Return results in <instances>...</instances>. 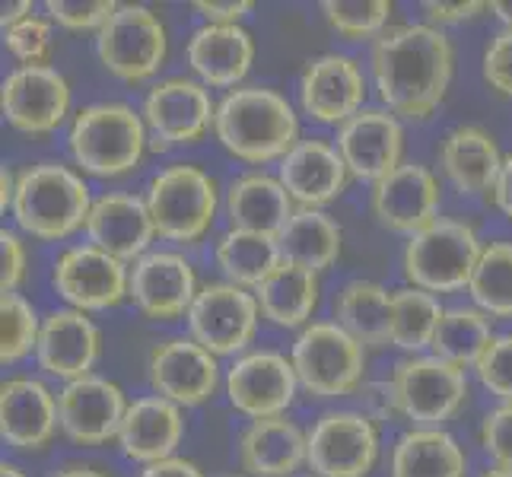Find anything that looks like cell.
I'll use <instances>...</instances> for the list:
<instances>
[{"instance_id":"d6986e66","label":"cell","mask_w":512,"mask_h":477,"mask_svg":"<svg viewBox=\"0 0 512 477\" xmlns=\"http://www.w3.org/2000/svg\"><path fill=\"white\" fill-rule=\"evenodd\" d=\"M147 379L153 395L179 408H198L220 388V357L191 338H169L147 357Z\"/></svg>"},{"instance_id":"bcb514c9","label":"cell","mask_w":512,"mask_h":477,"mask_svg":"<svg viewBox=\"0 0 512 477\" xmlns=\"http://www.w3.org/2000/svg\"><path fill=\"white\" fill-rule=\"evenodd\" d=\"M29 274V249L16 229L0 233V290L20 293L23 280Z\"/></svg>"},{"instance_id":"8fae6325","label":"cell","mask_w":512,"mask_h":477,"mask_svg":"<svg viewBox=\"0 0 512 477\" xmlns=\"http://www.w3.org/2000/svg\"><path fill=\"white\" fill-rule=\"evenodd\" d=\"M379 462V423L363 411L334 408L306 433V465L315 477H369Z\"/></svg>"},{"instance_id":"5bb4252c","label":"cell","mask_w":512,"mask_h":477,"mask_svg":"<svg viewBox=\"0 0 512 477\" xmlns=\"http://www.w3.org/2000/svg\"><path fill=\"white\" fill-rule=\"evenodd\" d=\"M223 392L233 408L249 420L284 417L299 392L290 357L277 350H245L229 363Z\"/></svg>"},{"instance_id":"3957f363","label":"cell","mask_w":512,"mask_h":477,"mask_svg":"<svg viewBox=\"0 0 512 477\" xmlns=\"http://www.w3.org/2000/svg\"><path fill=\"white\" fill-rule=\"evenodd\" d=\"M93 201L90 185L74 166L45 159L16 172L10 217L29 239L64 242L86 226Z\"/></svg>"},{"instance_id":"4fadbf2b","label":"cell","mask_w":512,"mask_h":477,"mask_svg":"<svg viewBox=\"0 0 512 477\" xmlns=\"http://www.w3.org/2000/svg\"><path fill=\"white\" fill-rule=\"evenodd\" d=\"M131 264L96 249L90 242L67 245L51 264V287L64 299L67 309L105 312L128 299Z\"/></svg>"},{"instance_id":"11a10c76","label":"cell","mask_w":512,"mask_h":477,"mask_svg":"<svg viewBox=\"0 0 512 477\" xmlns=\"http://www.w3.org/2000/svg\"><path fill=\"white\" fill-rule=\"evenodd\" d=\"M51 477H109L105 471H99V468H93V465H64V468H58Z\"/></svg>"},{"instance_id":"f6af8a7d","label":"cell","mask_w":512,"mask_h":477,"mask_svg":"<svg viewBox=\"0 0 512 477\" xmlns=\"http://www.w3.org/2000/svg\"><path fill=\"white\" fill-rule=\"evenodd\" d=\"M484 80L497 96L512 99V29H500L484 48Z\"/></svg>"},{"instance_id":"7bdbcfd3","label":"cell","mask_w":512,"mask_h":477,"mask_svg":"<svg viewBox=\"0 0 512 477\" xmlns=\"http://www.w3.org/2000/svg\"><path fill=\"white\" fill-rule=\"evenodd\" d=\"M478 382L490 395H497L500 404H512V331L497 334L484 350V357L474 366Z\"/></svg>"},{"instance_id":"484cf974","label":"cell","mask_w":512,"mask_h":477,"mask_svg":"<svg viewBox=\"0 0 512 477\" xmlns=\"http://www.w3.org/2000/svg\"><path fill=\"white\" fill-rule=\"evenodd\" d=\"M277 179L284 182L296 207L325 210V204L338 201L344 194L350 172L331 140L303 137L277 163Z\"/></svg>"},{"instance_id":"836d02e7","label":"cell","mask_w":512,"mask_h":477,"mask_svg":"<svg viewBox=\"0 0 512 477\" xmlns=\"http://www.w3.org/2000/svg\"><path fill=\"white\" fill-rule=\"evenodd\" d=\"M334 322L363 347L388 344V322H392V290L379 280H347L334 296Z\"/></svg>"},{"instance_id":"603a6c76","label":"cell","mask_w":512,"mask_h":477,"mask_svg":"<svg viewBox=\"0 0 512 477\" xmlns=\"http://www.w3.org/2000/svg\"><path fill=\"white\" fill-rule=\"evenodd\" d=\"M86 242L96 249L115 255L118 261L134 264L150 252L156 239V226L144 194L131 191H105L93 201L90 217H86Z\"/></svg>"},{"instance_id":"94428289","label":"cell","mask_w":512,"mask_h":477,"mask_svg":"<svg viewBox=\"0 0 512 477\" xmlns=\"http://www.w3.org/2000/svg\"><path fill=\"white\" fill-rule=\"evenodd\" d=\"M309 477H315V474H309Z\"/></svg>"},{"instance_id":"ba28073f","label":"cell","mask_w":512,"mask_h":477,"mask_svg":"<svg viewBox=\"0 0 512 477\" xmlns=\"http://www.w3.org/2000/svg\"><path fill=\"white\" fill-rule=\"evenodd\" d=\"M395 392L398 420H408L417 430H443L468 401V376L433 353L401 357L388 373Z\"/></svg>"},{"instance_id":"8992f818","label":"cell","mask_w":512,"mask_h":477,"mask_svg":"<svg viewBox=\"0 0 512 477\" xmlns=\"http://www.w3.org/2000/svg\"><path fill=\"white\" fill-rule=\"evenodd\" d=\"M144 201L150 207L156 236L175 245L201 242L223 207L217 179L194 163H172L156 172Z\"/></svg>"},{"instance_id":"ac0fdd59","label":"cell","mask_w":512,"mask_h":477,"mask_svg":"<svg viewBox=\"0 0 512 477\" xmlns=\"http://www.w3.org/2000/svg\"><path fill=\"white\" fill-rule=\"evenodd\" d=\"M439 201H443V191H439L436 172L423 163H411V159H404L395 172L369 185V210H373L376 223L388 233H401L408 239L436 220Z\"/></svg>"},{"instance_id":"52a82bcc","label":"cell","mask_w":512,"mask_h":477,"mask_svg":"<svg viewBox=\"0 0 512 477\" xmlns=\"http://www.w3.org/2000/svg\"><path fill=\"white\" fill-rule=\"evenodd\" d=\"M299 388L319 401L357 395L366 382V347L338 322H309L290 347Z\"/></svg>"},{"instance_id":"44dd1931","label":"cell","mask_w":512,"mask_h":477,"mask_svg":"<svg viewBox=\"0 0 512 477\" xmlns=\"http://www.w3.org/2000/svg\"><path fill=\"white\" fill-rule=\"evenodd\" d=\"M350 179L376 185L404 163V125L388 109H363L338 128L334 137Z\"/></svg>"},{"instance_id":"e0dca14e","label":"cell","mask_w":512,"mask_h":477,"mask_svg":"<svg viewBox=\"0 0 512 477\" xmlns=\"http://www.w3.org/2000/svg\"><path fill=\"white\" fill-rule=\"evenodd\" d=\"M366 74L363 64L341 51L309 58L299 74V109L319 125L341 128L366 109Z\"/></svg>"},{"instance_id":"7dc6e473","label":"cell","mask_w":512,"mask_h":477,"mask_svg":"<svg viewBox=\"0 0 512 477\" xmlns=\"http://www.w3.org/2000/svg\"><path fill=\"white\" fill-rule=\"evenodd\" d=\"M360 404H363V414L379 420H398V408H395V392H392V382L379 379V382H363L360 392H357Z\"/></svg>"},{"instance_id":"7402d4cb","label":"cell","mask_w":512,"mask_h":477,"mask_svg":"<svg viewBox=\"0 0 512 477\" xmlns=\"http://www.w3.org/2000/svg\"><path fill=\"white\" fill-rule=\"evenodd\" d=\"M32 357L48 379H58L64 385L93 376V366L102 357V331L80 309H55L42 318L39 344H35Z\"/></svg>"},{"instance_id":"d6a6232c","label":"cell","mask_w":512,"mask_h":477,"mask_svg":"<svg viewBox=\"0 0 512 477\" xmlns=\"http://www.w3.org/2000/svg\"><path fill=\"white\" fill-rule=\"evenodd\" d=\"M277 249L284 261L322 274L344 252V229L328 210L296 207V214L287 220L284 229H280Z\"/></svg>"},{"instance_id":"8d00e7d4","label":"cell","mask_w":512,"mask_h":477,"mask_svg":"<svg viewBox=\"0 0 512 477\" xmlns=\"http://www.w3.org/2000/svg\"><path fill=\"white\" fill-rule=\"evenodd\" d=\"M443 303L439 296L417 290V287H398L392 290V322H388V344L398 347L404 357L430 350L436 328L443 322Z\"/></svg>"},{"instance_id":"6da1fadb","label":"cell","mask_w":512,"mask_h":477,"mask_svg":"<svg viewBox=\"0 0 512 477\" xmlns=\"http://www.w3.org/2000/svg\"><path fill=\"white\" fill-rule=\"evenodd\" d=\"M369 74L382 109L404 121H427L449 93L455 48L439 26L395 23L369 48Z\"/></svg>"},{"instance_id":"cb8c5ba5","label":"cell","mask_w":512,"mask_h":477,"mask_svg":"<svg viewBox=\"0 0 512 477\" xmlns=\"http://www.w3.org/2000/svg\"><path fill=\"white\" fill-rule=\"evenodd\" d=\"M58 430V395L39 376H13L0 385V436L10 449L42 452Z\"/></svg>"},{"instance_id":"277c9868","label":"cell","mask_w":512,"mask_h":477,"mask_svg":"<svg viewBox=\"0 0 512 477\" xmlns=\"http://www.w3.org/2000/svg\"><path fill=\"white\" fill-rule=\"evenodd\" d=\"M150 134L144 115L128 102H93L70 118L67 153L96 179H121L144 163Z\"/></svg>"},{"instance_id":"9f6ffc18","label":"cell","mask_w":512,"mask_h":477,"mask_svg":"<svg viewBox=\"0 0 512 477\" xmlns=\"http://www.w3.org/2000/svg\"><path fill=\"white\" fill-rule=\"evenodd\" d=\"M487 10L503 23V29H512V0H493V4H487Z\"/></svg>"},{"instance_id":"7a4b0ae2","label":"cell","mask_w":512,"mask_h":477,"mask_svg":"<svg viewBox=\"0 0 512 477\" xmlns=\"http://www.w3.org/2000/svg\"><path fill=\"white\" fill-rule=\"evenodd\" d=\"M214 137L229 156L249 166L280 163L303 140L293 102L261 83H242L217 99Z\"/></svg>"},{"instance_id":"1f68e13d","label":"cell","mask_w":512,"mask_h":477,"mask_svg":"<svg viewBox=\"0 0 512 477\" xmlns=\"http://www.w3.org/2000/svg\"><path fill=\"white\" fill-rule=\"evenodd\" d=\"M465 471L468 455L446 427L404 430L388 455V477H465Z\"/></svg>"},{"instance_id":"4dcf8cb0","label":"cell","mask_w":512,"mask_h":477,"mask_svg":"<svg viewBox=\"0 0 512 477\" xmlns=\"http://www.w3.org/2000/svg\"><path fill=\"white\" fill-rule=\"evenodd\" d=\"M258 299L261 318H268L277 328H296L303 331L309 322H315V309H319V274L299 264L280 261L277 268L261 280L252 290Z\"/></svg>"},{"instance_id":"f546056e","label":"cell","mask_w":512,"mask_h":477,"mask_svg":"<svg viewBox=\"0 0 512 477\" xmlns=\"http://www.w3.org/2000/svg\"><path fill=\"white\" fill-rule=\"evenodd\" d=\"M236 452L239 468L249 477H293L306 465V433L287 414L249 420Z\"/></svg>"},{"instance_id":"f35d334b","label":"cell","mask_w":512,"mask_h":477,"mask_svg":"<svg viewBox=\"0 0 512 477\" xmlns=\"http://www.w3.org/2000/svg\"><path fill=\"white\" fill-rule=\"evenodd\" d=\"M325 23L347 42H376L392 26V0H325Z\"/></svg>"},{"instance_id":"f907efd6","label":"cell","mask_w":512,"mask_h":477,"mask_svg":"<svg viewBox=\"0 0 512 477\" xmlns=\"http://www.w3.org/2000/svg\"><path fill=\"white\" fill-rule=\"evenodd\" d=\"M140 477H204V471L194 462H188V458L172 455V458H163V462H156V465H147L144 471H140Z\"/></svg>"},{"instance_id":"db71d44e","label":"cell","mask_w":512,"mask_h":477,"mask_svg":"<svg viewBox=\"0 0 512 477\" xmlns=\"http://www.w3.org/2000/svg\"><path fill=\"white\" fill-rule=\"evenodd\" d=\"M13 191H16V172L4 169L0 172V210H4V214L13 207Z\"/></svg>"},{"instance_id":"74e56055","label":"cell","mask_w":512,"mask_h":477,"mask_svg":"<svg viewBox=\"0 0 512 477\" xmlns=\"http://www.w3.org/2000/svg\"><path fill=\"white\" fill-rule=\"evenodd\" d=\"M471 303L493 322H512V242H487L471 274Z\"/></svg>"},{"instance_id":"9c48e42d","label":"cell","mask_w":512,"mask_h":477,"mask_svg":"<svg viewBox=\"0 0 512 477\" xmlns=\"http://www.w3.org/2000/svg\"><path fill=\"white\" fill-rule=\"evenodd\" d=\"M96 55L121 83L153 80L169 55V32L160 13L144 4H118L112 20L96 32Z\"/></svg>"},{"instance_id":"d4e9b609","label":"cell","mask_w":512,"mask_h":477,"mask_svg":"<svg viewBox=\"0 0 512 477\" xmlns=\"http://www.w3.org/2000/svg\"><path fill=\"white\" fill-rule=\"evenodd\" d=\"M191 77L207 90H236L255 64V39L245 26H198L185 42Z\"/></svg>"},{"instance_id":"4316f807","label":"cell","mask_w":512,"mask_h":477,"mask_svg":"<svg viewBox=\"0 0 512 477\" xmlns=\"http://www.w3.org/2000/svg\"><path fill=\"white\" fill-rule=\"evenodd\" d=\"M185 439V414L179 404L163 395H144L128 404V414L118 430V449L137 465H156L172 458Z\"/></svg>"},{"instance_id":"816d5d0a","label":"cell","mask_w":512,"mask_h":477,"mask_svg":"<svg viewBox=\"0 0 512 477\" xmlns=\"http://www.w3.org/2000/svg\"><path fill=\"white\" fill-rule=\"evenodd\" d=\"M490 201H493V207H497L506 220H512V153L503 159L500 179H497V185H493V191H490Z\"/></svg>"},{"instance_id":"6f0895ef","label":"cell","mask_w":512,"mask_h":477,"mask_svg":"<svg viewBox=\"0 0 512 477\" xmlns=\"http://www.w3.org/2000/svg\"><path fill=\"white\" fill-rule=\"evenodd\" d=\"M0 477H29L20 465H13V462H4L0 465Z\"/></svg>"},{"instance_id":"5b68a950","label":"cell","mask_w":512,"mask_h":477,"mask_svg":"<svg viewBox=\"0 0 512 477\" xmlns=\"http://www.w3.org/2000/svg\"><path fill=\"white\" fill-rule=\"evenodd\" d=\"M484 245L487 242H481L474 223L436 217L404 245L401 271L408 277V287L427 290L433 296L468 290Z\"/></svg>"},{"instance_id":"ee69618b","label":"cell","mask_w":512,"mask_h":477,"mask_svg":"<svg viewBox=\"0 0 512 477\" xmlns=\"http://www.w3.org/2000/svg\"><path fill=\"white\" fill-rule=\"evenodd\" d=\"M481 449L497 468H512V404H497L481 420Z\"/></svg>"},{"instance_id":"2e32d148","label":"cell","mask_w":512,"mask_h":477,"mask_svg":"<svg viewBox=\"0 0 512 477\" xmlns=\"http://www.w3.org/2000/svg\"><path fill=\"white\" fill-rule=\"evenodd\" d=\"M198 290V274L182 252L150 249L131 264L128 303L150 322H179L188 315Z\"/></svg>"},{"instance_id":"680465c9","label":"cell","mask_w":512,"mask_h":477,"mask_svg":"<svg viewBox=\"0 0 512 477\" xmlns=\"http://www.w3.org/2000/svg\"><path fill=\"white\" fill-rule=\"evenodd\" d=\"M478 477H512V468H497V465H493V468L481 471Z\"/></svg>"},{"instance_id":"60d3db41","label":"cell","mask_w":512,"mask_h":477,"mask_svg":"<svg viewBox=\"0 0 512 477\" xmlns=\"http://www.w3.org/2000/svg\"><path fill=\"white\" fill-rule=\"evenodd\" d=\"M4 45L13 61H20V67L51 64L55 58V23L45 13H32L29 20L4 29Z\"/></svg>"},{"instance_id":"f5cc1de1","label":"cell","mask_w":512,"mask_h":477,"mask_svg":"<svg viewBox=\"0 0 512 477\" xmlns=\"http://www.w3.org/2000/svg\"><path fill=\"white\" fill-rule=\"evenodd\" d=\"M32 13H35V10H32V0H10V4L0 7V26L10 29V26H16V23L29 20Z\"/></svg>"},{"instance_id":"7c38bea8","label":"cell","mask_w":512,"mask_h":477,"mask_svg":"<svg viewBox=\"0 0 512 477\" xmlns=\"http://www.w3.org/2000/svg\"><path fill=\"white\" fill-rule=\"evenodd\" d=\"M140 115H144L153 150L191 147L207 131H214L217 102L194 77H166L147 90Z\"/></svg>"},{"instance_id":"e575fe53","label":"cell","mask_w":512,"mask_h":477,"mask_svg":"<svg viewBox=\"0 0 512 477\" xmlns=\"http://www.w3.org/2000/svg\"><path fill=\"white\" fill-rule=\"evenodd\" d=\"M217 271L226 284L255 290L280 261V249L274 236L245 233V229H226L214 245Z\"/></svg>"},{"instance_id":"ffe728a7","label":"cell","mask_w":512,"mask_h":477,"mask_svg":"<svg viewBox=\"0 0 512 477\" xmlns=\"http://www.w3.org/2000/svg\"><path fill=\"white\" fill-rule=\"evenodd\" d=\"M128 398L121 385L105 376H83L61 385L58 420L61 433L77 446H102L118 439L121 420L128 414Z\"/></svg>"},{"instance_id":"30bf717a","label":"cell","mask_w":512,"mask_h":477,"mask_svg":"<svg viewBox=\"0 0 512 477\" xmlns=\"http://www.w3.org/2000/svg\"><path fill=\"white\" fill-rule=\"evenodd\" d=\"M261 309L252 290L210 280L201 284L198 296L185 315L188 338L198 341L214 357H242L258 334Z\"/></svg>"},{"instance_id":"f1b7e54d","label":"cell","mask_w":512,"mask_h":477,"mask_svg":"<svg viewBox=\"0 0 512 477\" xmlns=\"http://www.w3.org/2000/svg\"><path fill=\"white\" fill-rule=\"evenodd\" d=\"M439 169L449 179V185L465 194V198H478V194H490L500 179L503 169V153L497 137L481 125H458L452 128L443 144L436 150Z\"/></svg>"},{"instance_id":"d590c367","label":"cell","mask_w":512,"mask_h":477,"mask_svg":"<svg viewBox=\"0 0 512 477\" xmlns=\"http://www.w3.org/2000/svg\"><path fill=\"white\" fill-rule=\"evenodd\" d=\"M493 338H497L493 318L484 315L478 306H449L436 328L430 353L458 369H474Z\"/></svg>"},{"instance_id":"83f0119b","label":"cell","mask_w":512,"mask_h":477,"mask_svg":"<svg viewBox=\"0 0 512 477\" xmlns=\"http://www.w3.org/2000/svg\"><path fill=\"white\" fill-rule=\"evenodd\" d=\"M223 214L229 220V229H245V233H261L277 239L280 229L296 214V204L277 175L252 169L245 175H236L226 185Z\"/></svg>"},{"instance_id":"ab89813d","label":"cell","mask_w":512,"mask_h":477,"mask_svg":"<svg viewBox=\"0 0 512 477\" xmlns=\"http://www.w3.org/2000/svg\"><path fill=\"white\" fill-rule=\"evenodd\" d=\"M42 318L23 293L0 296V363L16 366L35 353Z\"/></svg>"},{"instance_id":"9a60e30c","label":"cell","mask_w":512,"mask_h":477,"mask_svg":"<svg viewBox=\"0 0 512 477\" xmlns=\"http://www.w3.org/2000/svg\"><path fill=\"white\" fill-rule=\"evenodd\" d=\"M0 112L20 134H55L70 115V83L51 64L16 67L0 83Z\"/></svg>"},{"instance_id":"c3c4849f","label":"cell","mask_w":512,"mask_h":477,"mask_svg":"<svg viewBox=\"0 0 512 477\" xmlns=\"http://www.w3.org/2000/svg\"><path fill=\"white\" fill-rule=\"evenodd\" d=\"M420 7L427 13L430 26L465 23L471 16H478L481 10H487V4H481V0H427V4H420Z\"/></svg>"},{"instance_id":"91938a15","label":"cell","mask_w":512,"mask_h":477,"mask_svg":"<svg viewBox=\"0 0 512 477\" xmlns=\"http://www.w3.org/2000/svg\"><path fill=\"white\" fill-rule=\"evenodd\" d=\"M223 477H249V474H223Z\"/></svg>"},{"instance_id":"b9f144b4","label":"cell","mask_w":512,"mask_h":477,"mask_svg":"<svg viewBox=\"0 0 512 477\" xmlns=\"http://www.w3.org/2000/svg\"><path fill=\"white\" fill-rule=\"evenodd\" d=\"M115 10L112 0H45V16L67 32H99Z\"/></svg>"},{"instance_id":"681fc988","label":"cell","mask_w":512,"mask_h":477,"mask_svg":"<svg viewBox=\"0 0 512 477\" xmlns=\"http://www.w3.org/2000/svg\"><path fill=\"white\" fill-rule=\"evenodd\" d=\"M194 13H201L207 23L217 26H242V20L255 10L252 0H194Z\"/></svg>"}]
</instances>
